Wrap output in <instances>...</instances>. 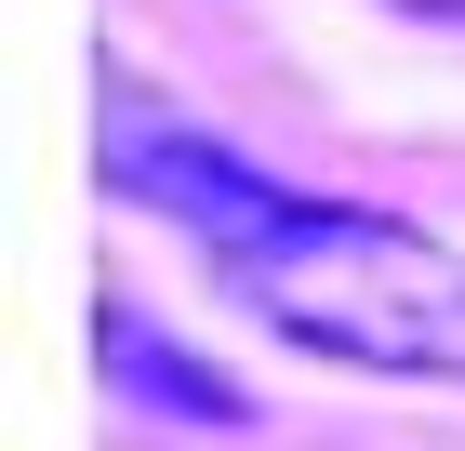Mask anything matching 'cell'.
<instances>
[{
    "mask_svg": "<svg viewBox=\"0 0 465 451\" xmlns=\"http://www.w3.org/2000/svg\"><path fill=\"white\" fill-rule=\"evenodd\" d=\"M240 306L292 346L346 358V372H412V385H465V252H439L399 212H346V200H292L252 252H226Z\"/></svg>",
    "mask_w": 465,
    "mask_h": 451,
    "instance_id": "cell-1",
    "label": "cell"
},
{
    "mask_svg": "<svg viewBox=\"0 0 465 451\" xmlns=\"http://www.w3.org/2000/svg\"><path fill=\"white\" fill-rule=\"evenodd\" d=\"M107 160H120L134 200H160L173 226H200L213 252H252V240L292 212L280 173H252V160H226V146H200V133H160L146 106H120V120H107Z\"/></svg>",
    "mask_w": 465,
    "mask_h": 451,
    "instance_id": "cell-2",
    "label": "cell"
},
{
    "mask_svg": "<svg viewBox=\"0 0 465 451\" xmlns=\"http://www.w3.org/2000/svg\"><path fill=\"white\" fill-rule=\"evenodd\" d=\"M107 358H120V372H134V398H173V412H200V425H240V385H226V372H200V358H160V346H146V319L134 306H107Z\"/></svg>",
    "mask_w": 465,
    "mask_h": 451,
    "instance_id": "cell-3",
    "label": "cell"
},
{
    "mask_svg": "<svg viewBox=\"0 0 465 451\" xmlns=\"http://www.w3.org/2000/svg\"><path fill=\"white\" fill-rule=\"evenodd\" d=\"M412 14H439V27H465V0H412Z\"/></svg>",
    "mask_w": 465,
    "mask_h": 451,
    "instance_id": "cell-4",
    "label": "cell"
}]
</instances>
